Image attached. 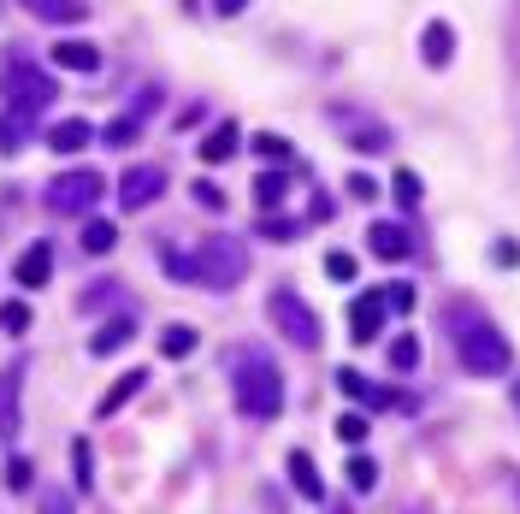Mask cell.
<instances>
[{"label":"cell","mask_w":520,"mask_h":514,"mask_svg":"<svg viewBox=\"0 0 520 514\" xmlns=\"http://www.w3.org/2000/svg\"><path fill=\"white\" fill-rule=\"evenodd\" d=\"M455 349H461V367L479 373V379H503L509 361H515V355H509V337H503L497 325H461Z\"/></svg>","instance_id":"1"},{"label":"cell","mask_w":520,"mask_h":514,"mask_svg":"<svg viewBox=\"0 0 520 514\" xmlns=\"http://www.w3.org/2000/svg\"><path fill=\"white\" fill-rule=\"evenodd\" d=\"M237 402H243L249 420H272V414L284 408V385H278V373H272L266 361H255V367L237 379Z\"/></svg>","instance_id":"2"},{"label":"cell","mask_w":520,"mask_h":514,"mask_svg":"<svg viewBox=\"0 0 520 514\" xmlns=\"http://www.w3.org/2000/svg\"><path fill=\"white\" fill-rule=\"evenodd\" d=\"M272 320H278V331H284L290 343H302V349H314V343H320V320H314V314H308L290 290H278V296H272Z\"/></svg>","instance_id":"3"},{"label":"cell","mask_w":520,"mask_h":514,"mask_svg":"<svg viewBox=\"0 0 520 514\" xmlns=\"http://www.w3.org/2000/svg\"><path fill=\"white\" fill-rule=\"evenodd\" d=\"M101 190H107V184H101L95 172H71V178H60V184H54V195H48V201H54L60 213H83V207H95V201H101Z\"/></svg>","instance_id":"4"},{"label":"cell","mask_w":520,"mask_h":514,"mask_svg":"<svg viewBox=\"0 0 520 514\" xmlns=\"http://www.w3.org/2000/svg\"><path fill=\"white\" fill-rule=\"evenodd\" d=\"M195 272H201L207 284H219V290H225V284H237V278H243V249H237V243H213L207 255L195 260Z\"/></svg>","instance_id":"5"},{"label":"cell","mask_w":520,"mask_h":514,"mask_svg":"<svg viewBox=\"0 0 520 514\" xmlns=\"http://www.w3.org/2000/svg\"><path fill=\"white\" fill-rule=\"evenodd\" d=\"M385 296H379V290H373V296H361V302H355V308H349V331H355V343H373V337H379V325H385Z\"/></svg>","instance_id":"6"},{"label":"cell","mask_w":520,"mask_h":514,"mask_svg":"<svg viewBox=\"0 0 520 514\" xmlns=\"http://www.w3.org/2000/svg\"><path fill=\"white\" fill-rule=\"evenodd\" d=\"M160 184H166V178H160L154 166H130L125 184H119V201H125V207H148V201L160 195Z\"/></svg>","instance_id":"7"},{"label":"cell","mask_w":520,"mask_h":514,"mask_svg":"<svg viewBox=\"0 0 520 514\" xmlns=\"http://www.w3.org/2000/svg\"><path fill=\"white\" fill-rule=\"evenodd\" d=\"M420 60L432 65V71H444L455 60V30L438 18V24H426V36H420Z\"/></svg>","instance_id":"8"},{"label":"cell","mask_w":520,"mask_h":514,"mask_svg":"<svg viewBox=\"0 0 520 514\" xmlns=\"http://www.w3.org/2000/svg\"><path fill=\"white\" fill-rule=\"evenodd\" d=\"M48 272H54V249H48V243H36V249H24V260H18V272H12V278H18L24 290H42V284H48Z\"/></svg>","instance_id":"9"},{"label":"cell","mask_w":520,"mask_h":514,"mask_svg":"<svg viewBox=\"0 0 520 514\" xmlns=\"http://www.w3.org/2000/svg\"><path fill=\"white\" fill-rule=\"evenodd\" d=\"M18 6L36 12V18H48V24H83V18H89L83 0H18Z\"/></svg>","instance_id":"10"},{"label":"cell","mask_w":520,"mask_h":514,"mask_svg":"<svg viewBox=\"0 0 520 514\" xmlns=\"http://www.w3.org/2000/svg\"><path fill=\"white\" fill-rule=\"evenodd\" d=\"M367 249H373L379 260H408V231H402V225H385V219H379V225L367 231Z\"/></svg>","instance_id":"11"},{"label":"cell","mask_w":520,"mask_h":514,"mask_svg":"<svg viewBox=\"0 0 520 514\" xmlns=\"http://www.w3.org/2000/svg\"><path fill=\"white\" fill-rule=\"evenodd\" d=\"M54 65H60V71H95V65H101V48H95V42H54Z\"/></svg>","instance_id":"12"},{"label":"cell","mask_w":520,"mask_h":514,"mask_svg":"<svg viewBox=\"0 0 520 514\" xmlns=\"http://www.w3.org/2000/svg\"><path fill=\"white\" fill-rule=\"evenodd\" d=\"M89 136H95V130L83 125V119H60V125L48 130V148H54V154H77V148H89Z\"/></svg>","instance_id":"13"},{"label":"cell","mask_w":520,"mask_h":514,"mask_svg":"<svg viewBox=\"0 0 520 514\" xmlns=\"http://www.w3.org/2000/svg\"><path fill=\"white\" fill-rule=\"evenodd\" d=\"M231 154H237V125H219L207 142H201V160H207V166H225Z\"/></svg>","instance_id":"14"},{"label":"cell","mask_w":520,"mask_h":514,"mask_svg":"<svg viewBox=\"0 0 520 514\" xmlns=\"http://www.w3.org/2000/svg\"><path fill=\"white\" fill-rule=\"evenodd\" d=\"M290 485H296V491H302V497H308V503H320V473H314V461H308V455H290Z\"/></svg>","instance_id":"15"},{"label":"cell","mask_w":520,"mask_h":514,"mask_svg":"<svg viewBox=\"0 0 520 514\" xmlns=\"http://www.w3.org/2000/svg\"><path fill=\"white\" fill-rule=\"evenodd\" d=\"M136 390H142V373H125L119 385H113L107 396H101V414H119V408H125V402L136 396Z\"/></svg>","instance_id":"16"},{"label":"cell","mask_w":520,"mask_h":514,"mask_svg":"<svg viewBox=\"0 0 520 514\" xmlns=\"http://www.w3.org/2000/svg\"><path fill=\"white\" fill-rule=\"evenodd\" d=\"M12 77H18V95H24V107H42V101H48V77H36V71H24V65H18Z\"/></svg>","instance_id":"17"},{"label":"cell","mask_w":520,"mask_h":514,"mask_svg":"<svg viewBox=\"0 0 520 514\" xmlns=\"http://www.w3.org/2000/svg\"><path fill=\"white\" fill-rule=\"evenodd\" d=\"M130 337H136V331H130V325L119 320L113 331H95V337H89V349H95V355H113V349H125Z\"/></svg>","instance_id":"18"},{"label":"cell","mask_w":520,"mask_h":514,"mask_svg":"<svg viewBox=\"0 0 520 514\" xmlns=\"http://www.w3.org/2000/svg\"><path fill=\"white\" fill-rule=\"evenodd\" d=\"M414 361H420V343L402 331V337L390 343V367H396V373H414Z\"/></svg>","instance_id":"19"},{"label":"cell","mask_w":520,"mask_h":514,"mask_svg":"<svg viewBox=\"0 0 520 514\" xmlns=\"http://www.w3.org/2000/svg\"><path fill=\"white\" fill-rule=\"evenodd\" d=\"M349 485H355V491H373V485H379V461H373V455H355V461H349Z\"/></svg>","instance_id":"20"},{"label":"cell","mask_w":520,"mask_h":514,"mask_svg":"<svg viewBox=\"0 0 520 514\" xmlns=\"http://www.w3.org/2000/svg\"><path fill=\"white\" fill-rule=\"evenodd\" d=\"M0 331H6V337H24V331H30V308H24V302H6V308H0Z\"/></svg>","instance_id":"21"},{"label":"cell","mask_w":520,"mask_h":514,"mask_svg":"<svg viewBox=\"0 0 520 514\" xmlns=\"http://www.w3.org/2000/svg\"><path fill=\"white\" fill-rule=\"evenodd\" d=\"M113 243H119V231H113V225H101V219H95V225L83 231V249H89V255H107Z\"/></svg>","instance_id":"22"},{"label":"cell","mask_w":520,"mask_h":514,"mask_svg":"<svg viewBox=\"0 0 520 514\" xmlns=\"http://www.w3.org/2000/svg\"><path fill=\"white\" fill-rule=\"evenodd\" d=\"M284 190H290V178H284V172H266V178H260V207H278Z\"/></svg>","instance_id":"23"},{"label":"cell","mask_w":520,"mask_h":514,"mask_svg":"<svg viewBox=\"0 0 520 514\" xmlns=\"http://www.w3.org/2000/svg\"><path fill=\"white\" fill-rule=\"evenodd\" d=\"M160 349H166V355H190V349H195V331H190V325L166 331V337H160Z\"/></svg>","instance_id":"24"},{"label":"cell","mask_w":520,"mask_h":514,"mask_svg":"<svg viewBox=\"0 0 520 514\" xmlns=\"http://www.w3.org/2000/svg\"><path fill=\"white\" fill-rule=\"evenodd\" d=\"M325 272H331L337 284H349V278H355V255H343V249H331V255H325Z\"/></svg>","instance_id":"25"},{"label":"cell","mask_w":520,"mask_h":514,"mask_svg":"<svg viewBox=\"0 0 520 514\" xmlns=\"http://www.w3.org/2000/svg\"><path fill=\"white\" fill-rule=\"evenodd\" d=\"M349 142H355V148H367V154H379V148H390V136L379 125H367V130H355V136H349Z\"/></svg>","instance_id":"26"},{"label":"cell","mask_w":520,"mask_h":514,"mask_svg":"<svg viewBox=\"0 0 520 514\" xmlns=\"http://www.w3.org/2000/svg\"><path fill=\"white\" fill-rule=\"evenodd\" d=\"M337 438H343V444H361V438H367V420H361V414H343V420H337Z\"/></svg>","instance_id":"27"},{"label":"cell","mask_w":520,"mask_h":514,"mask_svg":"<svg viewBox=\"0 0 520 514\" xmlns=\"http://www.w3.org/2000/svg\"><path fill=\"white\" fill-rule=\"evenodd\" d=\"M396 201H402V207L420 201V178H414V172H396Z\"/></svg>","instance_id":"28"},{"label":"cell","mask_w":520,"mask_h":514,"mask_svg":"<svg viewBox=\"0 0 520 514\" xmlns=\"http://www.w3.org/2000/svg\"><path fill=\"white\" fill-rule=\"evenodd\" d=\"M255 148L266 160H290V142H284V136H255Z\"/></svg>","instance_id":"29"},{"label":"cell","mask_w":520,"mask_h":514,"mask_svg":"<svg viewBox=\"0 0 520 514\" xmlns=\"http://www.w3.org/2000/svg\"><path fill=\"white\" fill-rule=\"evenodd\" d=\"M6 485L12 491H30V461H6Z\"/></svg>","instance_id":"30"},{"label":"cell","mask_w":520,"mask_h":514,"mask_svg":"<svg viewBox=\"0 0 520 514\" xmlns=\"http://www.w3.org/2000/svg\"><path fill=\"white\" fill-rule=\"evenodd\" d=\"M349 195H355V201H373V195H379V184H373L367 172H355V178H349Z\"/></svg>","instance_id":"31"},{"label":"cell","mask_w":520,"mask_h":514,"mask_svg":"<svg viewBox=\"0 0 520 514\" xmlns=\"http://www.w3.org/2000/svg\"><path fill=\"white\" fill-rule=\"evenodd\" d=\"M266 237H272V243H290V237H296V225H290V219H266Z\"/></svg>","instance_id":"32"},{"label":"cell","mask_w":520,"mask_h":514,"mask_svg":"<svg viewBox=\"0 0 520 514\" xmlns=\"http://www.w3.org/2000/svg\"><path fill=\"white\" fill-rule=\"evenodd\" d=\"M107 142H113V148H125V142H136V125H130V119H119V125L107 130Z\"/></svg>","instance_id":"33"},{"label":"cell","mask_w":520,"mask_h":514,"mask_svg":"<svg viewBox=\"0 0 520 514\" xmlns=\"http://www.w3.org/2000/svg\"><path fill=\"white\" fill-rule=\"evenodd\" d=\"M195 201H201V207H213V213H219V207H225V195L213 190V184H195Z\"/></svg>","instance_id":"34"},{"label":"cell","mask_w":520,"mask_h":514,"mask_svg":"<svg viewBox=\"0 0 520 514\" xmlns=\"http://www.w3.org/2000/svg\"><path fill=\"white\" fill-rule=\"evenodd\" d=\"M385 302H390V308H414V290H408V284H396V290H385Z\"/></svg>","instance_id":"35"},{"label":"cell","mask_w":520,"mask_h":514,"mask_svg":"<svg viewBox=\"0 0 520 514\" xmlns=\"http://www.w3.org/2000/svg\"><path fill=\"white\" fill-rule=\"evenodd\" d=\"M71 455H77V479L89 485V479H95V467H89V444H77V450H71Z\"/></svg>","instance_id":"36"},{"label":"cell","mask_w":520,"mask_h":514,"mask_svg":"<svg viewBox=\"0 0 520 514\" xmlns=\"http://www.w3.org/2000/svg\"><path fill=\"white\" fill-rule=\"evenodd\" d=\"M243 6H249V0H219V12H225V18H231V12H243Z\"/></svg>","instance_id":"37"}]
</instances>
